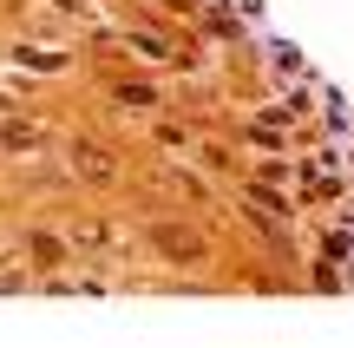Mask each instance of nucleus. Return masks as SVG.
I'll return each instance as SVG.
<instances>
[{
	"instance_id": "f03ea898",
	"label": "nucleus",
	"mask_w": 354,
	"mask_h": 348,
	"mask_svg": "<svg viewBox=\"0 0 354 348\" xmlns=\"http://www.w3.org/2000/svg\"><path fill=\"white\" fill-rule=\"evenodd\" d=\"M13 59H20V66H33V73H59V66H66V53H59V46H13Z\"/></svg>"
},
{
	"instance_id": "423d86ee",
	"label": "nucleus",
	"mask_w": 354,
	"mask_h": 348,
	"mask_svg": "<svg viewBox=\"0 0 354 348\" xmlns=\"http://www.w3.org/2000/svg\"><path fill=\"white\" fill-rule=\"evenodd\" d=\"M53 7H59V13H86V0H53Z\"/></svg>"
},
{
	"instance_id": "39448f33",
	"label": "nucleus",
	"mask_w": 354,
	"mask_h": 348,
	"mask_svg": "<svg viewBox=\"0 0 354 348\" xmlns=\"http://www.w3.org/2000/svg\"><path fill=\"white\" fill-rule=\"evenodd\" d=\"M118 99H125V105H158V92H151V86H125Z\"/></svg>"
},
{
	"instance_id": "20e7f679",
	"label": "nucleus",
	"mask_w": 354,
	"mask_h": 348,
	"mask_svg": "<svg viewBox=\"0 0 354 348\" xmlns=\"http://www.w3.org/2000/svg\"><path fill=\"white\" fill-rule=\"evenodd\" d=\"M0 145H7V152H33V145H39V125H7V138H0Z\"/></svg>"
},
{
	"instance_id": "f257e3e1",
	"label": "nucleus",
	"mask_w": 354,
	"mask_h": 348,
	"mask_svg": "<svg viewBox=\"0 0 354 348\" xmlns=\"http://www.w3.org/2000/svg\"><path fill=\"white\" fill-rule=\"evenodd\" d=\"M73 171H86L92 184H105L112 178V152H105V145H73Z\"/></svg>"
},
{
	"instance_id": "7ed1b4c3",
	"label": "nucleus",
	"mask_w": 354,
	"mask_h": 348,
	"mask_svg": "<svg viewBox=\"0 0 354 348\" xmlns=\"http://www.w3.org/2000/svg\"><path fill=\"white\" fill-rule=\"evenodd\" d=\"M125 39H131V46H138V53H145V59H171V39L145 33V26H138V33H125Z\"/></svg>"
}]
</instances>
